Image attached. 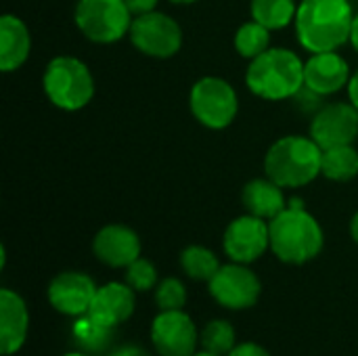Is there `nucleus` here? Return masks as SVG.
I'll use <instances>...</instances> for the list:
<instances>
[{
	"label": "nucleus",
	"instance_id": "473e14b6",
	"mask_svg": "<svg viewBox=\"0 0 358 356\" xmlns=\"http://www.w3.org/2000/svg\"><path fill=\"white\" fill-rule=\"evenodd\" d=\"M350 235H352L355 243L358 245V212L352 216V220H350Z\"/></svg>",
	"mask_w": 358,
	"mask_h": 356
},
{
	"label": "nucleus",
	"instance_id": "c756f323",
	"mask_svg": "<svg viewBox=\"0 0 358 356\" xmlns=\"http://www.w3.org/2000/svg\"><path fill=\"white\" fill-rule=\"evenodd\" d=\"M348 97H350V103L355 105L358 109V69L352 73V78H350V82H348Z\"/></svg>",
	"mask_w": 358,
	"mask_h": 356
},
{
	"label": "nucleus",
	"instance_id": "2f4dec72",
	"mask_svg": "<svg viewBox=\"0 0 358 356\" xmlns=\"http://www.w3.org/2000/svg\"><path fill=\"white\" fill-rule=\"evenodd\" d=\"M350 44L352 48L358 52V13L355 15V21H352V34H350Z\"/></svg>",
	"mask_w": 358,
	"mask_h": 356
},
{
	"label": "nucleus",
	"instance_id": "423d86ee",
	"mask_svg": "<svg viewBox=\"0 0 358 356\" xmlns=\"http://www.w3.org/2000/svg\"><path fill=\"white\" fill-rule=\"evenodd\" d=\"M73 19L90 42L111 44L130 34L134 15L124 0H78Z\"/></svg>",
	"mask_w": 358,
	"mask_h": 356
},
{
	"label": "nucleus",
	"instance_id": "dca6fc26",
	"mask_svg": "<svg viewBox=\"0 0 358 356\" xmlns=\"http://www.w3.org/2000/svg\"><path fill=\"white\" fill-rule=\"evenodd\" d=\"M29 315L23 298L2 287L0 290V355L10 356L21 350L27 340Z\"/></svg>",
	"mask_w": 358,
	"mask_h": 356
},
{
	"label": "nucleus",
	"instance_id": "72a5a7b5",
	"mask_svg": "<svg viewBox=\"0 0 358 356\" xmlns=\"http://www.w3.org/2000/svg\"><path fill=\"white\" fill-rule=\"evenodd\" d=\"M170 2H174V4H193L197 0H170Z\"/></svg>",
	"mask_w": 358,
	"mask_h": 356
},
{
	"label": "nucleus",
	"instance_id": "9b49d317",
	"mask_svg": "<svg viewBox=\"0 0 358 356\" xmlns=\"http://www.w3.org/2000/svg\"><path fill=\"white\" fill-rule=\"evenodd\" d=\"M151 342L162 356H193L199 334L182 311H162L151 323Z\"/></svg>",
	"mask_w": 358,
	"mask_h": 356
},
{
	"label": "nucleus",
	"instance_id": "9d476101",
	"mask_svg": "<svg viewBox=\"0 0 358 356\" xmlns=\"http://www.w3.org/2000/svg\"><path fill=\"white\" fill-rule=\"evenodd\" d=\"M224 254L231 262L252 264L271 248V229L268 220L258 218L254 214H245L235 218L222 237Z\"/></svg>",
	"mask_w": 358,
	"mask_h": 356
},
{
	"label": "nucleus",
	"instance_id": "7c9ffc66",
	"mask_svg": "<svg viewBox=\"0 0 358 356\" xmlns=\"http://www.w3.org/2000/svg\"><path fill=\"white\" fill-rule=\"evenodd\" d=\"M111 356H149V353L138 346H124V348H117Z\"/></svg>",
	"mask_w": 358,
	"mask_h": 356
},
{
	"label": "nucleus",
	"instance_id": "aec40b11",
	"mask_svg": "<svg viewBox=\"0 0 358 356\" xmlns=\"http://www.w3.org/2000/svg\"><path fill=\"white\" fill-rule=\"evenodd\" d=\"M71 336L82 353H103L111 344L113 327L86 313L82 317H76Z\"/></svg>",
	"mask_w": 358,
	"mask_h": 356
},
{
	"label": "nucleus",
	"instance_id": "2eb2a0df",
	"mask_svg": "<svg viewBox=\"0 0 358 356\" xmlns=\"http://www.w3.org/2000/svg\"><path fill=\"white\" fill-rule=\"evenodd\" d=\"M92 252L103 264L111 269H126L141 258V239L130 227L107 225L94 235Z\"/></svg>",
	"mask_w": 358,
	"mask_h": 356
},
{
	"label": "nucleus",
	"instance_id": "f257e3e1",
	"mask_svg": "<svg viewBox=\"0 0 358 356\" xmlns=\"http://www.w3.org/2000/svg\"><path fill=\"white\" fill-rule=\"evenodd\" d=\"M355 10L350 0H302L296 13V36L304 50L327 52L350 42Z\"/></svg>",
	"mask_w": 358,
	"mask_h": 356
},
{
	"label": "nucleus",
	"instance_id": "6e6552de",
	"mask_svg": "<svg viewBox=\"0 0 358 356\" xmlns=\"http://www.w3.org/2000/svg\"><path fill=\"white\" fill-rule=\"evenodd\" d=\"M130 42L147 57L170 59L182 46L180 25L166 13L151 10L132 19Z\"/></svg>",
	"mask_w": 358,
	"mask_h": 356
},
{
	"label": "nucleus",
	"instance_id": "f03ea898",
	"mask_svg": "<svg viewBox=\"0 0 358 356\" xmlns=\"http://www.w3.org/2000/svg\"><path fill=\"white\" fill-rule=\"evenodd\" d=\"M271 250L285 264H306L323 250L325 237L319 220L306 212L302 199H292L271 222Z\"/></svg>",
	"mask_w": 358,
	"mask_h": 356
},
{
	"label": "nucleus",
	"instance_id": "1a4fd4ad",
	"mask_svg": "<svg viewBox=\"0 0 358 356\" xmlns=\"http://www.w3.org/2000/svg\"><path fill=\"white\" fill-rule=\"evenodd\" d=\"M212 298L231 311H245L252 308L262 292L260 279L248 264L231 262L222 264L218 273L208 281Z\"/></svg>",
	"mask_w": 358,
	"mask_h": 356
},
{
	"label": "nucleus",
	"instance_id": "20e7f679",
	"mask_svg": "<svg viewBox=\"0 0 358 356\" xmlns=\"http://www.w3.org/2000/svg\"><path fill=\"white\" fill-rule=\"evenodd\" d=\"M323 149L313 136L289 134L273 143L264 157V172L283 189H300L321 174Z\"/></svg>",
	"mask_w": 358,
	"mask_h": 356
},
{
	"label": "nucleus",
	"instance_id": "5701e85b",
	"mask_svg": "<svg viewBox=\"0 0 358 356\" xmlns=\"http://www.w3.org/2000/svg\"><path fill=\"white\" fill-rule=\"evenodd\" d=\"M220 266L216 254L203 245H189L180 252V269L193 281H210Z\"/></svg>",
	"mask_w": 358,
	"mask_h": 356
},
{
	"label": "nucleus",
	"instance_id": "f8f14e48",
	"mask_svg": "<svg viewBox=\"0 0 358 356\" xmlns=\"http://www.w3.org/2000/svg\"><path fill=\"white\" fill-rule=\"evenodd\" d=\"M310 136L321 149L352 145L358 136V109L352 103L323 105L310 122Z\"/></svg>",
	"mask_w": 358,
	"mask_h": 356
},
{
	"label": "nucleus",
	"instance_id": "c9c22d12",
	"mask_svg": "<svg viewBox=\"0 0 358 356\" xmlns=\"http://www.w3.org/2000/svg\"><path fill=\"white\" fill-rule=\"evenodd\" d=\"M63 356H88L86 353H67V355H63Z\"/></svg>",
	"mask_w": 358,
	"mask_h": 356
},
{
	"label": "nucleus",
	"instance_id": "412c9836",
	"mask_svg": "<svg viewBox=\"0 0 358 356\" xmlns=\"http://www.w3.org/2000/svg\"><path fill=\"white\" fill-rule=\"evenodd\" d=\"M321 174L334 183H348L358 176V151L352 145L323 149Z\"/></svg>",
	"mask_w": 358,
	"mask_h": 356
},
{
	"label": "nucleus",
	"instance_id": "ddd939ff",
	"mask_svg": "<svg viewBox=\"0 0 358 356\" xmlns=\"http://www.w3.org/2000/svg\"><path fill=\"white\" fill-rule=\"evenodd\" d=\"M94 281L78 271L59 273L48 285L50 306L65 317H82L90 311V304L96 294Z\"/></svg>",
	"mask_w": 358,
	"mask_h": 356
},
{
	"label": "nucleus",
	"instance_id": "7ed1b4c3",
	"mask_svg": "<svg viewBox=\"0 0 358 356\" xmlns=\"http://www.w3.org/2000/svg\"><path fill=\"white\" fill-rule=\"evenodd\" d=\"M248 88L266 101H285L304 88V63L289 48H268L250 61Z\"/></svg>",
	"mask_w": 358,
	"mask_h": 356
},
{
	"label": "nucleus",
	"instance_id": "0eeeda50",
	"mask_svg": "<svg viewBox=\"0 0 358 356\" xmlns=\"http://www.w3.org/2000/svg\"><path fill=\"white\" fill-rule=\"evenodd\" d=\"M191 113L210 130H222L233 124L239 101L235 88L222 78H201L191 88Z\"/></svg>",
	"mask_w": 358,
	"mask_h": 356
},
{
	"label": "nucleus",
	"instance_id": "cd10ccee",
	"mask_svg": "<svg viewBox=\"0 0 358 356\" xmlns=\"http://www.w3.org/2000/svg\"><path fill=\"white\" fill-rule=\"evenodd\" d=\"M227 356H271L266 348H262L260 344L254 342H245V344H237Z\"/></svg>",
	"mask_w": 358,
	"mask_h": 356
},
{
	"label": "nucleus",
	"instance_id": "39448f33",
	"mask_svg": "<svg viewBox=\"0 0 358 356\" xmlns=\"http://www.w3.org/2000/svg\"><path fill=\"white\" fill-rule=\"evenodd\" d=\"M42 88L48 101L63 111H78L86 107L94 94V80L86 63L76 57H55L48 61Z\"/></svg>",
	"mask_w": 358,
	"mask_h": 356
},
{
	"label": "nucleus",
	"instance_id": "a878e982",
	"mask_svg": "<svg viewBox=\"0 0 358 356\" xmlns=\"http://www.w3.org/2000/svg\"><path fill=\"white\" fill-rule=\"evenodd\" d=\"M155 304L159 311H182L187 304V287L180 279L168 277L155 290Z\"/></svg>",
	"mask_w": 358,
	"mask_h": 356
},
{
	"label": "nucleus",
	"instance_id": "bb28decb",
	"mask_svg": "<svg viewBox=\"0 0 358 356\" xmlns=\"http://www.w3.org/2000/svg\"><path fill=\"white\" fill-rule=\"evenodd\" d=\"M126 283L134 292H149L157 285V271L153 262L145 258H136L130 266H126Z\"/></svg>",
	"mask_w": 358,
	"mask_h": 356
},
{
	"label": "nucleus",
	"instance_id": "b1692460",
	"mask_svg": "<svg viewBox=\"0 0 358 356\" xmlns=\"http://www.w3.org/2000/svg\"><path fill=\"white\" fill-rule=\"evenodd\" d=\"M235 48L241 57L250 61L260 57L271 48V29L254 19L243 23L235 34Z\"/></svg>",
	"mask_w": 358,
	"mask_h": 356
},
{
	"label": "nucleus",
	"instance_id": "a211bd4d",
	"mask_svg": "<svg viewBox=\"0 0 358 356\" xmlns=\"http://www.w3.org/2000/svg\"><path fill=\"white\" fill-rule=\"evenodd\" d=\"M31 38L27 25L15 15L0 19V69L4 73L17 71L29 57Z\"/></svg>",
	"mask_w": 358,
	"mask_h": 356
},
{
	"label": "nucleus",
	"instance_id": "4468645a",
	"mask_svg": "<svg viewBox=\"0 0 358 356\" xmlns=\"http://www.w3.org/2000/svg\"><path fill=\"white\" fill-rule=\"evenodd\" d=\"M352 73L342 55L336 50L313 52L304 63V86L319 97H329L348 86Z\"/></svg>",
	"mask_w": 358,
	"mask_h": 356
},
{
	"label": "nucleus",
	"instance_id": "f704fd0d",
	"mask_svg": "<svg viewBox=\"0 0 358 356\" xmlns=\"http://www.w3.org/2000/svg\"><path fill=\"white\" fill-rule=\"evenodd\" d=\"M193 356H220V355H212V353H208V350H201V353H195Z\"/></svg>",
	"mask_w": 358,
	"mask_h": 356
},
{
	"label": "nucleus",
	"instance_id": "4be33fe9",
	"mask_svg": "<svg viewBox=\"0 0 358 356\" xmlns=\"http://www.w3.org/2000/svg\"><path fill=\"white\" fill-rule=\"evenodd\" d=\"M250 10L254 21L275 31L296 21L298 4L296 0H252Z\"/></svg>",
	"mask_w": 358,
	"mask_h": 356
},
{
	"label": "nucleus",
	"instance_id": "c85d7f7f",
	"mask_svg": "<svg viewBox=\"0 0 358 356\" xmlns=\"http://www.w3.org/2000/svg\"><path fill=\"white\" fill-rule=\"evenodd\" d=\"M124 2L128 4L130 13H132L134 17H138V15H145V13L155 10L159 0H124Z\"/></svg>",
	"mask_w": 358,
	"mask_h": 356
},
{
	"label": "nucleus",
	"instance_id": "6ab92c4d",
	"mask_svg": "<svg viewBox=\"0 0 358 356\" xmlns=\"http://www.w3.org/2000/svg\"><path fill=\"white\" fill-rule=\"evenodd\" d=\"M243 206L248 214H254L264 220H273L277 214H281L287 204L283 195V187H279L275 180L266 178H254L243 187Z\"/></svg>",
	"mask_w": 358,
	"mask_h": 356
},
{
	"label": "nucleus",
	"instance_id": "393cba45",
	"mask_svg": "<svg viewBox=\"0 0 358 356\" xmlns=\"http://www.w3.org/2000/svg\"><path fill=\"white\" fill-rule=\"evenodd\" d=\"M201 346H203V350H208L212 355L227 356L237 346L233 325L224 319L210 321L201 332Z\"/></svg>",
	"mask_w": 358,
	"mask_h": 356
},
{
	"label": "nucleus",
	"instance_id": "f3484780",
	"mask_svg": "<svg viewBox=\"0 0 358 356\" xmlns=\"http://www.w3.org/2000/svg\"><path fill=\"white\" fill-rule=\"evenodd\" d=\"M136 300L134 290L128 283H105L96 290L94 300L90 304V315L101 319L103 323L115 327L128 321L134 313Z\"/></svg>",
	"mask_w": 358,
	"mask_h": 356
}]
</instances>
